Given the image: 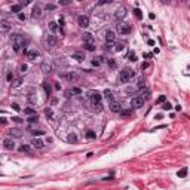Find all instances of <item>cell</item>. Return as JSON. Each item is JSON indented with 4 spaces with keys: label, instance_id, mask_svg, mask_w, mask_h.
Returning a JSON list of instances; mask_svg holds the SVG:
<instances>
[{
    "label": "cell",
    "instance_id": "cell-1",
    "mask_svg": "<svg viewBox=\"0 0 190 190\" xmlns=\"http://www.w3.org/2000/svg\"><path fill=\"white\" fill-rule=\"evenodd\" d=\"M12 40H14V51L15 52H19L21 49H25L27 43H28V39H27L24 34H15V36H12Z\"/></svg>",
    "mask_w": 190,
    "mask_h": 190
},
{
    "label": "cell",
    "instance_id": "cell-2",
    "mask_svg": "<svg viewBox=\"0 0 190 190\" xmlns=\"http://www.w3.org/2000/svg\"><path fill=\"white\" fill-rule=\"evenodd\" d=\"M134 76H135L134 70H131V68H123V70L119 73V82H120V83H128Z\"/></svg>",
    "mask_w": 190,
    "mask_h": 190
},
{
    "label": "cell",
    "instance_id": "cell-3",
    "mask_svg": "<svg viewBox=\"0 0 190 190\" xmlns=\"http://www.w3.org/2000/svg\"><path fill=\"white\" fill-rule=\"evenodd\" d=\"M116 28L119 31V34H129L132 27H131V24H128V22H119Z\"/></svg>",
    "mask_w": 190,
    "mask_h": 190
},
{
    "label": "cell",
    "instance_id": "cell-4",
    "mask_svg": "<svg viewBox=\"0 0 190 190\" xmlns=\"http://www.w3.org/2000/svg\"><path fill=\"white\" fill-rule=\"evenodd\" d=\"M144 100H143V97H134L132 100H131V105L134 109H140V107H143L144 105Z\"/></svg>",
    "mask_w": 190,
    "mask_h": 190
},
{
    "label": "cell",
    "instance_id": "cell-5",
    "mask_svg": "<svg viewBox=\"0 0 190 190\" xmlns=\"http://www.w3.org/2000/svg\"><path fill=\"white\" fill-rule=\"evenodd\" d=\"M89 97H91V101L94 103V105H98L100 103H101V98H103V95L100 94V92H89Z\"/></svg>",
    "mask_w": 190,
    "mask_h": 190
},
{
    "label": "cell",
    "instance_id": "cell-6",
    "mask_svg": "<svg viewBox=\"0 0 190 190\" xmlns=\"http://www.w3.org/2000/svg\"><path fill=\"white\" fill-rule=\"evenodd\" d=\"M58 42V37L54 36V34H48L46 37H45V43L48 45V46H55Z\"/></svg>",
    "mask_w": 190,
    "mask_h": 190
},
{
    "label": "cell",
    "instance_id": "cell-7",
    "mask_svg": "<svg viewBox=\"0 0 190 190\" xmlns=\"http://www.w3.org/2000/svg\"><path fill=\"white\" fill-rule=\"evenodd\" d=\"M109 109L111 113H120V110H122V105L117 103V101H110L109 104Z\"/></svg>",
    "mask_w": 190,
    "mask_h": 190
},
{
    "label": "cell",
    "instance_id": "cell-8",
    "mask_svg": "<svg viewBox=\"0 0 190 190\" xmlns=\"http://www.w3.org/2000/svg\"><path fill=\"white\" fill-rule=\"evenodd\" d=\"M27 58H28L30 61H34L36 58H39V55H40V52L37 51V49H30V51H27Z\"/></svg>",
    "mask_w": 190,
    "mask_h": 190
},
{
    "label": "cell",
    "instance_id": "cell-9",
    "mask_svg": "<svg viewBox=\"0 0 190 190\" xmlns=\"http://www.w3.org/2000/svg\"><path fill=\"white\" fill-rule=\"evenodd\" d=\"M77 22H79V25L83 27V28H86V27L89 25V18L86 15H80L79 18H77Z\"/></svg>",
    "mask_w": 190,
    "mask_h": 190
},
{
    "label": "cell",
    "instance_id": "cell-10",
    "mask_svg": "<svg viewBox=\"0 0 190 190\" xmlns=\"http://www.w3.org/2000/svg\"><path fill=\"white\" fill-rule=\"evenodd\" d=\"M3 147L6 149V150H12V149H15V143H14V140L6 138V140L3 141Z\"/></svg>",
    "mask_w": 190,
    "mask_h": 190
},
{
    "label": "cell",
    "instance_id": "cell-11",
    "mask_svg": "<svg viewBox=\"0 0 190 190\" xmlns=\"http://www.w3.org/2000/svg\"><path fill=\"white\" fill-rule=\"evenodd\" d=\"M42 71H43V73H46V74L52 73V64H51V63H46V61H45V63L42 64Z\"/></svg>",
    "mask_w": 190,
    "mask_h": 190
},
{
    "label": "cell",
    "instance_id": "cell-12",
    "mask_svg": "<svg viewBox=\"0 0 190 190\" xmlns=\"http://www.w3.org/2000/svg\"><path fill=\"white\" fill-rule=\"evenodd\" d=\"M31 146L34 147V149H42V147L45 146V141H42L40 138H34V140L31 141Z\"/></svg>",
    "mask_w": 190,
    "mask_h": 190
},
{
    "label": "cell",
    "instance_id": "cell-13",
    "mask_svg": "<svg viewBox=\"0 0 190 190\" xmlns=\"http://www.w3.org/2000/svg\"><path fill=\"white\" fill-rule=\"evenodd\" d=\"M114 37H116L114 31H111V30H107V31H105V42H107V43H111V42L114 40Z\"/></svg>",
    "mask_w": 190,
    "mask_h": 190
},
{
    "label": "cell",
    "instance_id": "cell-14",
    "mask_svg": "<svg viewBox=\"0 0 190 190\" xmlns=\"http://www.w3.org/2000/svg\"><path fill=\"white\" fill-rule=\"evenodd\" d=\"M125 15H126V10H125V8H119V9L116 10V14H114L116 19H122Z\"/></svg>",
    "mask_w": 190,
    "mask_h": 190
},
{
    "label": "cell",
    "instance_id": "cell-15",
    "mask_svg": "<svg viewBox=\"0 0 190 190\" xmlns=\"http://www.w3.org/2000/svg\"><path fill=\"white\" fill-rule=\"evenodd\" d=\"M31 18H33V19L40 18V8H39L37 5H36V6L33 8V10H31Z\"/></svg>",
    "mask_w": 190,
    "mask_h": 190
},
{
    "label": "cell",
    "instance_id": "cell-16",
    "mask_svg": "<svg viewBox=\"0 0 190 190\" xmlns=\"http://www.w3.org/2000/svg\"><path fill=\"white\" fill-rule=\"evenodd\" d=\"M9 135L12 137V138H19V137H22V132L19 129H10L9 131Z\"/></svg>",
    "mask_w": 190,
    "mask_h": 190
},
{
    "label": "cell",
    "instance_id": "cell-17",
    "mask_svg": "<svg viewBox=\"0 0 190 190\" xmlns=\"http://www.w3.org/2000/svg\"><path fill=\"white\" fill-rule=\"evenodd\" d=\"M83 42H85V43H95L91 33H85V34H83Z\"/></svg>",
    "mask_w": 190,
    "mask_h": 190
},
{
    "label": "cell",
    "instance_id": "cell-18",
    "mask_svg": "<svg viewBox=\"0 0 190 190\" xmlns=\"http://www.w3.org/2000/svg\"><path fill=\"white\" fill-rule=\"evenodd\" d=\"M42 86H43V91L46 92V95L49 97V95H51V92H52V88H51V85H49L48 82H43V83H42Z\"/></svg>",
    "mask_w": 190,
    "mask_h": 190
},
{
    "label": "cell",
    "instance_id": "cell-19",
    "mask_svg": "<svg viewBox=\"0 0 190 190\" xmlns=\"http://www.w3.org/2000/svg\"><path fill=\"white\" fill-rule=\"evenodd\" d=\"M0 30H2V31H9L10 30V24L8 21H2V22H0Z\"/></svg>",
    "mask_w": 190,
    "mask_h": 190
},
{
    "label": "cell",
    "instance_id": "cell-20",
    "mask_svg": "<svg viewBox=\"0 0 190 190\" xmlns=\"http://www.w3.org/2000/svg\"><path fill=\"white\" fill-rule=\"evenodd\" d=\"M71 58H73V59H76V61H83V59H85V55H83V54H80V52H76V54H73V55H71Z\"/></svg>",
    "mask_w": 190,
    "mask_h": 190
},
{
    "label": "cell",
    "instance_id": "cell-21",
    "mask_svg": "<svg viewBox=\"0 0 190 190\" xmlns=\"http://www.w3.org/2000/svg\"><path fill=\"white\" fill-rule=\"evenodd\" d=\"M67 141H68V143H76L77 141V135H76L74 132H70L68 137H67Z\"/></svg>",
    "mask_w": 190,
    "mask_h": 190
},
{
    "label": "cell",
    "instance_id": "cell-22",
    "mask_svg": "<svg viewBox=\"0 0 190 190\" xmlns=\"http://www.w3.org/2000/svg\"><path fill=\"white\" fill-rule=\"evenodd\" d=\"M103 95H104V98H105V100H109V101H113V94H111V91H109V89H105Z\"/></svg>",
    "mask_w": 190,
    "mask_h": 190
},
{
    "label": "cell",
    "instance_id": "cell-23",
    "mask_svg": "<svg viewBox=\"0 0 190 190\" xmlns=\"http://www.w3.org/2000/svg\"><path fill=\"white\" fill-rule=\"evenodd\" d=\"M178 178H184V177H186L187 175V166H184V168H181L180 171H178Z\"/></svg>",
    "mask_w": 190,
    "mask_h": 190
},
{
    "label": "cell",
    "instance_id": "cell-24",
    "mask_svg": "<svg viewBox=\"0 0 190 190\" xmlns=\"http://www.w3.org/2000/svg\"><path fill=\"white\" fill-rule=\"evenodd\" d=\"M120 117H129V116H132V111L131 110H120Z\"/></svg>",
    "mask_w": 190,
    "mask_h": 190
},
{
    "label": "cell",
    "instance_id": "cell-25",
    "mask_svg": "<svg viewBox=\"0 0 190 190\" xmlns=\"http://www.w3.org/2000/svg\"><path fill=\"white\" fill-rule=\"evenodd\" d=\"M21 9H22V6H21V5H12V8H10V10H12L14 14H18V12H21Z\"/></svg>",
    "mask_w": 190,
    "mask_h": 190
},
{
    "label": "cell",
    "instance_id": "cell-26",
    "mask_svg": "<svg viewBox=\"0 0 190 190\" xmlns=\"http://www.w3.org/2000/svg\"><path fill=\"white\" fill-rule=\"evenodd\" d=\"M22 80H24V79H22V77H18V79H15V80L12 82V86H14V88H18V86H21Z\"/></svg>",
    "mask_w": 190,
    "mask_h": 190
},
{
    "label": "cell",
    "instance_id": "cell-27",
    "mask_svg": "<svg viewBox=\"0 0 190 190\" xmlns=\"http://www.w3.org/2000/svg\"><path fill=\"white\" fill-rule=\"evenodd\" d=\"M86 51H95V43H83Z\"/></svg>",
    "mask_w": 190,
    "mask_h": 190
},
{
    "label": "cell",
    "instance_id": "cell-28",
    "mask_svg": "<svg viewBox=\"0 0 190 190\" xmlns=\"http://www.w3.org/2000/svg\"><path fill=\"white\" fill-rule=\"evenodd\" d=\"M49 28H51V31H57V30H59V27L57 25V22H49Z\"/></svg>",
    "mask_w": 190,
    "mask_h": 190
},
{
    "label": "cell",
    "instance_id": "cell-29",
    "mask_svg": "<svg viewBox=\"0 0 190 190\" xmlns=\"http://www.w3.org/2000/svg\"><path fill=\"white\" fill-rule=\"evenodd\" d=\"M86 138H89V140H95V138H97V134H95L94 131H88V132H86Z\"/></svg>",
    "mask_w": 190,
    "mask_h": 190
},
{
    "label": "cell",
    "instance_id": "cell-30",
    "mask_svg": "<svg viewBox=\"0 0 190 190\" xmlns=\"http://www.w3.org/2000/svg\"><path fill=\"white\" fill-rule=\"evenodd\" d=\"M65 77H67V79H68V80H76V79H77V77H79V76H77L76 73H73V71H71V73H68V74H67Z\"/></svg>",
    "mask_w": 190,
    "mask_h": 190
},
{
    "label": "cell",
    "instance_id": "cell-31",
    "mask_svg": "<svg viewBox=\"0 0 190 190\" xmlns=\"http://www.w3.org/2000/svg\"><path fill=\"white\" fill-rule=\"evenodd\" d=\"M27 120H28V123H37V114H33V116H30Z\"/></svg>",
    "mask_w": 190,
    "mask_h": 190
},
{
    "label": "cell",
    "instance_id": "cell-32",
    "mask_svg": "<svg viewBox=\"0 0 190 190\" xmlns=\"http://www.w3.org/2000/svg\"><path fill=\"white\" fill-rule=\"evenodd\" d=\"M45 114H46V117L52 119V116H54V111H52V109H46V110H45Z\"/></svg>",
    "mask_w": 190,
    "mask_h": 190
},
{
    "label": "cell",
    "instance_id": "cell-33",
    "mask_svg": "<svg viewBox=\"0 0 190 190\" xmlns=\"http://www.w3.org/2000/svg\"><path fill=\"white\" fill-rule=\"evenodd\" d=\"M19 152H27V153H30V152H31V147H30V146H21V147H19Z\"/></svg>",
    "mask_w": 190,
    "mask_h": 190
},
{
    "label": "cell",
    "instance_id": "cell-34",
    "mask_svg": "<svg viewBox=\"0 0 190 190\" xmlns=\"http://www.w3.org/2000/svg\"><path fill=\"white\" fill-rule=\"evenodd\" d=\"M134 15H135L138 19H141V18H143V14H141V10H140V9H135V10H134Z\"/></svg>",
    "mask_w": 190,
    "mask_h": 190
},
{
    "label": "cell",
    "instance_id": "cell-35",
    "mask_svg": "<svg viewBox=\"0 0 190 190\" xmlns=\"http://www.w3.org/2000/svg\"><path fill=\"white\" fill-rule=\"evenodd\" d=\"M114 49H116L117 52L123 51V43H116V46H114Z\"/></svg>",
    "mask_w": 190,
    "mask_h": 190
},
{
    "label": "cell",
    "instance_id": "cell-36",
    "mask_svg": "<svg viewBox=\"0 0 190 190\" xmlns=\"http://www.w3.org/2000/svg\"><path fill=\"white\" fill-rule=\"evenodd\" d=\"M70 92H71V94H82V89H80V88H71Z\"/></svg>",
    "mask_w": 190,
    "mask_h": 190
},
{
    "label": "cell",
    "instance_id": "cell-37",
    "mask_svg": "<svg viewBox=\"0 0 190 190\" xmlns=\"http://www.w3.org/2000/svg\"><path fill=\"white\" fill-rule=\"evenodd\" d=\"M24 113L31 114V116H33V114H36V110H34V109H25V110H24Z\"/></svg>",
    "mask_w": 190,
    "mask_h": 190
},
{
    "label": "cell",
    "instance_id": "cell-38",
    "mask_svg": "<svg viewBox=\"0 0 190 190\" xmlns=\"http://www.w3.org/2000/svg\"><path fill=\"white\" fill-rule=\"evenodd\" d=\"M31 134H33V135H34V137H37V135H43V134H45V131H31Z\"/></svg>",
    "mask_w": 190,
    "mask_h": 190
},
{
    "label": "cell",
    "instance_id": "cell-39",
    "mask_svg": "<svg viewBox=\"0 0 190 190\" xmlns=\"http://www.w3.org/2000/svg\"><path fill=\"white\" fill-rule=\"evenodd\" d=\"M171 107H172V105L169 103H165L163 105H162V109H163V110H171Z\"/></svg>",
    "mask_w": 190,
    "mask_h": 190
},
{
    "label": "cell",
    "instance_id": "cell-40",
    "mask_svg": "<svg viewBox=\"0 0 190 190\" xmlns=\"http://www.w3.org/2000/svg\"><path fill=\"white\" fill-rule=\"evenodd\" d=\"M6 80H8V82H14V74H12V73H8Z\"/></svg>",
    "mask_w": 190,
    "mask_h": 190
},
{
    "label": "cell",
    "instance_id": "cell-41",
    "mask_svg": "<svg viewBox=\"0 0 190 190\" xmlns=\"http://www.w3.org/2000/svg\"><path fill=\"white\" fill-rule=\"evenodd\" d=\"M12 120H14V122H16V123H21V122H22V119H19L18 116H15V117H12Z\"/></svg>",
    "mask_w": 190,
    "mask_h": 190
},
{
    "label": "cell",
    "instance_id": "cell-42",
    "mask_svg": "<svg viewBox=\"0 0 190 190\" xmlns=\"http://www.w3.org/2000/svg\"><path fill=\"white\" fill-rule=\"evenodd\" d=\"M100 64H101V63H100L98 59H92V65H94V67H98Z\"/></svg>",
    "mask_w": 190,
    "mask_h": 190
},
{
    "label": "cell",
    "instance_id": "cell-43",
    "mask_svg": "<svg viewBox=\"0 0 190 190\" xmlns=\"http://www.w3.org/2000/svg\"><path fill=\"white\" fill-rule=\"evenodd\" d=\"M55 9V5H46V10H54Z\"/></svg>",
    "mask_w": 190,
    "mask_h": 190
},
{
    "label": "cell",
    "instance_id": "cell-44",
    "mask_svg": "<svg viewBox=\"0 0 190 190\" xmlns=\"http://www.w3.org/2000/svg\"><path fill=\"white\" fill-rule=\"evenodd\" d=\"M18 19L19 21H24L25 19V14H18Z\"/></svg>",
    "mask_w": 190,
    "mask_h": 190
},
{
    "label": "cell",
    "instance_id": "cell-45",
    "mask_svg": "<svg viewBox=\"0 0 190 190\" xmlns=\"http://www.w3.org/2000/svg\"><path fill=\"white\" fill-rule=\"evenodd\" d=\"M27 68H28V67H27V64H22V65H21V71H22V73H25Z\"/></svg>",
    "mask_w": 190,
    "mask_h": 190
},
{
    "label": "cell",
    "instance_id": "cell-46",
    "mask_svg": "<svg viewBox=\"0 0 190 190\" xmlns=\"http://www.w3.org/2000/svg\"><path fill=\"white\" fill-rule=\"evenodd\" d=\"M71 3V0H61L59 5H70Z\"/></svg>",
    "mask_w": 190,
    "mask_h": 190
},
{
    "label": "cell",
    "instance_id": "cell-47",
    "mask_svg": "<svg viewBox=\"0 0 190 190\" xmlns=\"http://www.w3.org/2000/svg\"><path fill=\"white\" fill-rule=\"evenodd\" d=\"M111 48H113V46H111V43H105V46H104V49H105V51H110Z\"/></svg>",
    "mask_w": 190,
    "mask_h": 190
},
{
    "label": "cell",
    "instance_id": "cell-48",
    "mask_svg": "<svg viewBox=\"0 0 190 190\" xmlns=\"http://www.w3.org/2000/svg\"><path fill=\"white\" fill-rule=\"evenodd\" d=\"M12 109H14L15 111H19V110H21V109H19V105H18V104H12Z\"/></svg>",
    "mask_w": 190,
    "mask_h": 190
},
{
    "label": "cell",
    "instance_id": "cell-49",
    "mask_svg": "<svg viewBox=\"0 0 190 190\" xmlns=\"http://www.w3.org/2000/svg\"><path fill=\"white\" fill-rule=\"evenodd\" d=\"M129 58H131V61H137V57H135V54H129Z\"/></svg>",
    "mask_w": 190,
    "mask_h": 190
},
{
    "label": "cell",
    "instance_id": "cell-50",
    "mask_svg": "<svg viewBox=\"0 0 190 190\" xmlns=\"http://www.w3.org/2000/svg\"><path fill=\"white\" fill-rule=\"evenodd\" d=\"M147 45H149V46H153V45H154V40H152V39H150V40H147Z\"/></svg>",
    "mask_w": 190,
    "mask_h": 190
},
{
    "label": "cell",
    "instance_id": "cell-51",
    "mask_svg": "<svg viewBox=\"0 0 190 190\" xmlns=\"http://www.w3.org/2000/svg\"><path fill=\"white\" fill-rule=\"evenodd\" d=\"M162 101H165V95H162V97H159V100H158V103H162Z\"/></svg>",
    "mask_w": 190,
    "mask_h": 190
},
{
    "label": "cell",
    "instance_id": "cell-52",
    "mask_svg": "<svg viewBox=\"0 0 190 190\" xmlns=\"http://www.w3.org/2000/svg\"><path fill=\"white\" fill-rule=\"evenodd\" d=\"M147 67H149V64L147 63H144V64H141V68L144 70V68H147Z\"/></svg>",
    "mask_w": 190,
    "mask_h": 190
},
{
    "label": "cell",
    "instance_id": "cell-53",
    "mask_svg": "<svg viewBox=\"0 0 190 190\" xmlns=\"http://www.w3.org/2000/svg\"><path fill=\"white\" fill-rule=\"evenodd\" d=\"M55 89H58V91L61 89V85H59V83H55Z\"/></svg>",
    "mask_w": 190,
    "mask_h": 190
},
{
    "label": "cell",
    "instance_id": "cell-54",
    "mask_svg": "<svg viewBox=\"0 0 190 190\" xmlns=\"http://www.w3.org/2000/svg\"><path fill=\"white\" fill-rule=\"evenodd\" d=\"M149 18L150 19H154V14H149Z\"/></svg>",
    "mask_w": 190,
    "mask_h": 190
},
{
    "label": "cell",
    "instance_id": "cell-55",
    "mask_svg": "<svg viewBox=\"0 0 190 190\" xmlns=\"http://www.w3.org/2000/svg\"><path fill=\"white\" fill-rule=\"evenodd\" d=\"M0 123H3V125H5V123H6V119H0Z\"/></svg>",
    "mask_w": 190,
    "mask_h": 190
}]
</instances>
